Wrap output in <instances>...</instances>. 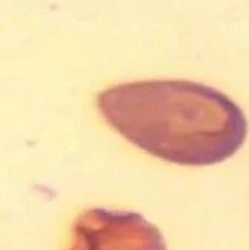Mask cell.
Returning a JSON list of instances; mask_svg holds the SVG:
<instances>
[{"mask_svg": "<svg viewBox=\"0 0 249 250\" xmlns=\"http://www.w3.org/2000/svg\"><path fill=\"white\" fill-rule=\"evenodd\" d=\"M98 110L129 142L160 160L211 166L236 154L248 133L239 105L187 80L123 83L103 90Z\"/></svg>", "mask_w": 249, "mask_h": 250, "instance_id": "1", "label": "cell"}, {"mask_svg": "<svg viewBox=\"0 0 249 250\" xmlns=\"http://www.w3.org/2000/svg\"><path fill=\"white\" fill-rule=\"evenodd\" d=\"M70 250H165L159 231L135 213L88 210L73 228Z\"/></svg>", "mask_w": 249, "mask_h": 250, "instance_id": "2", "label": "cell"}]
</instances>
